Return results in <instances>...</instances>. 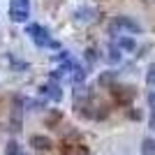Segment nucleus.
Returning a JSON list of instances; mask_svg holds the SVG:
<instances>
[{"instance_id": "nucleus-1", "label": "nucleus", "mask_w": 155, "mask_h": 155, "mask_svg": "<svg viewBox=\"0 0 155 155\" xmlns=\"http://www.w3.org/2000/svg\"><path fill=\"white\" fill-rule=\"evenodd\" d=\"M30 16V0H12L9 2V19L14 23H26Z\"/></svg>"}, {"instance_id": "nucleus-2", "label": "nucleus", "mask_w": 155, "mask_h": 155, "mask_svg": "<svg viewBox=\"0 0 155 155\" xmlns=\"http://www.w3.org/2000/svg\"><path fill=\"white\" fill-rule=\"evenodd\" d=\"M120 30H127V32H141V26L137 23L134 19H130V16H116V19L109 23V32L111 35H120Z\"/></svg>"}, {"instance_id": "nucleus-3", "label": "nucleus", "mask_w": 155, "mask_h": 155, "mask_svg": "<svg viewBox=\"0 0 155 155\" xmlns=\"http://www.w3.org/2000/svg\"><path fill=\"white\" fill-rule=\"evenodd\" d=\"M26 35H30L32 39H35V44L37 46H53L56 49V42H51L49 39V30L46 28H42V26H37V23H32V26H28L26 28Z\"/></svg>"}, {"instance_id": "nucleus-4", "label": "nucleus", "mask_w": 155, "mask_h": 155, "mask_svg": "<svg viewBox=\"0 0 155 155\" xmlns=\"http://www.w3.org/2000/svg\"><path fill=\"white\" fill-rule=\"evenodd\" d=\"M21 125H23V97H14V107L9 114V130L19 132Z\"/></svg>"}, {"instance_id": "nucleus-5", "label": "nucleus", "mask_w": 155, "mask_h": 155, "mask_svg": "<svg viewBox=\"0 0 155 155\" xmlns=\"http://www.w3.org/2000/svg\"><path fill=\"white\" fill-rule=\"evenodd\" d=\"M39 95L42 97H51L53 102H60V100H63V91H60V86H56V84L39 86Z\"/></svg>"}, {"instance_id": "nucleus-6", "label": "nucleus", "mask_w": 155, "mask_h": 155, "mask_svg": "<svg viewBox=\"0 0 155 155\" xmlns=\"http://www.w3.org/2000/svg\"><path fill=\"white\" fill-rule=\"evenodd\" d=\"M114 95L118 102H130L134 97V88L132 86H114Z\"/></svg>"}, {"instance_id": "nucleus-7", "label": "nucleus", "mask_w": 155, "mask_h": 155, "mask_svg": "<svg viewBox=\"0 0 155 155\" xmlns=\"http://www.w3.org/2000/svg\"><path fill=\"white\" fill-rule=\"evenodd\" d=\"M30 146L32 148H37V150H51V139L49 137H42V134H35V137H30Z\"/></svg>"}, {"instance_id": "nucleus-8", "label": "nucleus", "mask_w": 155, "mask_h": 155, "mask_svg": "<svg viewBox=\"0 0 155 155\" xmlns=\"http://www.w3.org/2000/svg\"><path fill=\"white\" fill-rule=\"evenodd\" d=\"M93 14H95V9H91V7H81V9L74 12V16H77V21H81V23H88V21H93Z\"/></svg>"}, {"instance_id": "nucleus-9", "label": "nucleus", "mask_w": 155, "mask_h": 155, "mask_svg": "<svg viewBox=\"0 0 155 155\" xmlns=\"http://www.w3.org/2000/svg\"><path fill=\"white\" fill-rule=\"evenodd\" d=\"M116 46L120 49V51H134V49H137V42L132 37H118Z\"/></svg>"}, {"instance_id": "nucleus-10", "label": "nucleus", "mask_w": 155, "mask_h": 155, "mask_svg": "<svg viewBox=\"0 0 155 155\" xmlns=\"http://www.w3.org/2000/svg\"><path fill=\"white\" fill-rule=\"evenodd\" d=\"M141 155H155V139L146 137L141 141Z\"/></svg>"}, {"instance_id": "nucleus-11", "label": "nucleus", "mask_w": 155, "mask_h": 155, "mask_svg": "<svg viewBox=\"0 0 155 155\" xmlns=\"http://www.w3.org/2000/svg\"><path fill=\"white\" fill-rule=\"evenodd\" d=\"M116 77H118V72H102L100 74V86H111L114 81H116Z\"/></svg>"}, {"instance_id": "nucleus-12", "label": "nucleus", "mask_w": 155, "mask_h": 155, "mask_svg": "<svg viewBox=\"0 0 155 155\" xmlns=\"http://www.w3.org/2000/svg\"><path fill=\"white\" fill-rule=\"evenodd\" d=\"M120 58H123L120 49H118L116 44H111V46H109V56H107V60H109V63H120Z\"/></svg>"}, {"instance_id": "nucleus-13", "label": "nucleus", "mask_w": 155, "mask_h": 155, "mask_svg": "<svg viewBox=\"0 0 155 155\" xmlns=\"http://www.w3.org/2000/svg\"><path fill=\"white\" fill-rule=\"evenodd\" d=\"M146 84L155 88V63H150L148 70H146Z\"/></svg>"}, {"instance_id": "nucleus-14", "label": "nucleus", "mask_w": 155, "mask_h": 155, "mask_svg": "<svg viewBox=\"0 0 155 155\" xmlns=\"http://www.w3.org/2000/svg\"><path fill=\"white\" fill-rule=\"evenodd\" d=\"M65 155H88V150L84 146H70V148H65Z\"/></svg>"}, {"instance_id": "nucleus-15", "label": "nucleus", "mask_w": 155, "mask_h": 155, "mask_svg": "<svg viewBox=\"0 0 155 155\" xmlns=\"http://www.w3.org/2000/svg\"><path fill=\"white\" fill-rule=\"evenodd\" d=\"M5 155H19V143L14 141H7V146H5Z\"/></svg>"}, {"instance_id": "nucleus-16", "label": "nucleus", "mask_w": 155, "mask_h": 155, "mask_svg": "<svg viewBox=\"0 0 155 155\" xmlns=\"http://www.w3.org/2000/svg\"><path fill=\"white\" fill-rule=\"evenodd\" d=\"M86 60H88L91 65L97 60V51H95V49H86Z\"/></svg>"}, {"instance_id": "nucleus-17", "label": "nucleus", "mask_w": 155, "mask_h": 155, "mask_svg": "<svg viewBox=\"0 0 155 155\" xmlns=\"http://www.w3.org/2000/svg\"><path fill=\"white\" fill-rule=\"evenodd\" d=\"M148 107H150V114H155V91L148 93Z\"/></svg>"}, {"instance_id": "nucleus-18", "label": "nucleus", "mask_w": 155, "mask_h": 155, "mask_svg": "<svg viewBox=\"0 0 155 155\" xmlns=\"http://www.w3.org/2000/svg\"><path fill=\"white\" fill-rule=\"evenodd\" d=\"M148 125H150V130H155V114H150V120H148Z\"/></svg>"}]
</instances>
